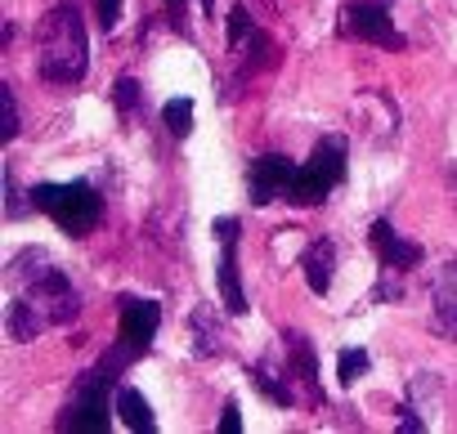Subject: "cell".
I'll list each match as a JSON object with an SVG mask.
<instances>
[{
  "label": "cell",
  "instance_id": "52a82bcc",
  "mask_svg": "<svg viewBox=\"0 0 457 434\" xmlns=\"http://www.w3.org/2000/svg\"><path fill=\"white\" fill-rule=\"evenodd\" d=\"M108 385H112V376H108L104 367L86 372V376L77 381L72 398H68V412H63L59 430H77V434H99V430H108V416L117 412V407L108 412Z\"/></svg>",
  "mask_w": 457,
  "mask_h": 434
},
{
  "label": "cell",
  "instance_id": "7402d4cb",
  "mask_svg": "<svg viewBox=\"0 0 457 434\" xmlns=\"http://www.w3.org/2000/svg\"><path fill=\"white\" fill-rule=\"evenodd\" d=\"M252 32H256V28H252V19H247V5L228 10V45H243Z\"/></svg>",
  "mask_w": 457,
  "mask_h": 434
},
{
  "label": "cell",
  "instance_id": "603a6c76",
  "mask_svg": "<svg viewBox=\"0 0 457 434\" xmlns=\"http://www.w3.org/2000/svg\"><path fill=\"white\" fill-rule=\"evenodd\" d=\"M0 94H5V139L14 143L19 139V103H14V90L0 86Z\"/></svg>",
  "mask_w": 457,
  "mask_h": 434
},
{
  "label": "cell",
  "instance_id": "7a4b0ae2",
  "mask_svg": "<svg viewBox=\"0 0 457 434\" xmlns=\"http://www.w3.org/2000/svg\"><path fill=\"white\" fill-rule=\"evenodd\" d=\"M10 291L14 296H28L54 327H63V323H72L77 318V309H81V296H77V287L68 283V274L46 256V251H37V247H28V251H19L14 260H10Z\"/></svg>",
  "mask_w": 457,
  "mask_h": 434
},
{
  "label": "cell",
  "instance_id": "9c48e42d",
  "mask_svg": "<svg viewBox=\"0 0 457 434\" xmlns=\"http://www.w3.org/2000/svg\"><path fill=\"white\" fill-rule=\"evenodd\" d=\"M292 175H296V166H292L283 152H265V157H256V161L247 166V192H252V201H256V206L283 201Z\"/></svg>",
  "mask_w": 457,
  "mask_h": 434
},
{
  "label": "cell",
  "instance_id": "4fadbf2b",
  "mask_svg": "<svg viewBox=\"0 0 457 434\" xmlns=\"http://www.w3.org/2000/svg\"><path fill=\"white\" fill-rule=\"evenodd\" d=\"M252 381H256V389H261L270 403H278V407H296V403H305L296 376H292L287 363H278V358H261V363L252 367Z\"/></svg>",
  "mask_w": 457,
  "mask_h": 434
},
{
  "label": "cell",
  "instance_id": "44dd1931",
  "mask_svg": "<svg viewBox=\"0 0 457 434\" xmlns=\"http://www.w3.org/2000/svg\"><path fill=\"white\" fill-rule=\"evenodd\" d=\"M112 103H117L121 117H135V112H139V81H135V77H121L117 90H112Z\"/></svg>",
  "mask_w": 457,
  "mask_h": 434
},
{
  "label": "cell",
  "instance_id": "ffe728a7",
  "mask_svg": "<svg viewBox=\"0 0 457 434\" xmlns=\"http://www.w3.org/2000/svg\"><path fill=\"white\" fill-rule=\"evenodd\" d=\"M32 206H37V201H23V188H19L14 170L5 166V215H10V220H23V215H28Z\"/></svg>",
  "mask_w": 457,
  "mask_h": 434
},
{
  "label": "cell",
  "instance_id": "7c38bea8",
  "mask_svg": "<svg viewBox=\"0 0 457 434\" xmlns=\"http://www.w3.org/2000/svg\"><path fill=\"white\" fill-rule=\"evenodd\" d=\"M372 251H377L381 269H408V274H412V269L426 260V251H421L417 242L399 238L390 220H372Z\"/></svg>",
  "mask_w": 457,
  "mask_h": 434
},
{
  "label": "cell",
  "instance_id": "484cf974",
  "mask_svg": "<svg viewBox=\"0 0 457 434\" xmlns=\"http://www.w3.org/2000/svg\"><path fill=\"white\" fill-rule=\"evenodd\" d=\"M166 10H170V19H175V28H179V19H184V10H188V0H166Z\"/></svg>",
  "mask_w": 457,
  "mask_h": 434
},
{
  "label": "cell",
  "instance_id": "2e32d148",
  "mask_svg": "<svg viewBox=\"0 0 457 434\" xmlns=\"http://www.w3.org/2000/svg\"><path fill=\"white\" fill-rule=\"evenodd\" d=\"M188 332H193V349H197V358H211V354L224 349V327H220V314H215L211 305H197V309H193Z\"/></svg>",
  "mask_w": 457,
  "mask_h": 434
},
{
  "label": "cell",
  "instance_id": "cb8c5ba5",
  "mask_svg": "<svg viewBox=\"0 0 457 434\" xmlns=\"http://www.w3.org/2000/svg\"><path fill=\"white\" fill-rule=\"evenodd\" d=\"M220 434H243V412H238V398L224 403V416H220Z\"/></svg>",
  "mask_w": 457,
  "mask_h": 434
},
{
  "label": "cell",
  "instance_id": "9a60e30c",
  "mask_svg": "<svg viewBox=\"0 0 457 434\" xmlns=\"http://www.w3.org/2000/svg\"><path fill=\"white\" fill-rule=\"evenodd\" d=\"M46 327H54V323H50L28 296H14V291H10V309H5V332H10V340H19V345H23V340H37Z\"/></svg>",
  "mask_w": 457,
  "mask_h": 434
},
{
  "label": "cell",
  "instance_id": "5bb4252c",
  "mask_svg": "<svg viewBox=\"0 0 457 434\" xmlns=\"http://www.w3.org/2000/svg\"><path fill=\"white\" fill-rule=\"evenodd\" d=\"M301 269H305L310 291H314V296H328L332 283H337V242L314 238V242L305 247V256H301Z\"/></svg>",
  "mask_w": 457,
  "mask_h": 434
},
{
  "label": "cell",
  "instance_id": "5b68a950",
  "mask_svg": "<svg viewBox=\"0 0 457 434\" xmlns=\"http://www.w3.org/2000/svg\"><path fill=\"white\" fill-rule=\"evenodd\" d=\"M157 327H162V305L157 300H144V296H121V327H117V345L104 354V372L117 381L135 358H144L157 340Z\"/></svg>",
  "mask_w": 457,
  "mask_h": 434
},
{
  "label": "cell",
  "instance_id": "8fae6325",
  "mask_svg": "<svg viewBox=\"0 0 457 434\" xmlns=\"http://www.w3.org/2000/svg\"><path fill=\"white\" fill-rule=\"evenodd\" d=\"M430 327L444 340H457V260H448L430 283Z\"/></svg>",
  "mask_w": 457,
  "mask_h": 434
},
{
  "label": "cell",
  "instance_id": "d4e9b609",
  "mask_svg": "<svg viewBox=\"0 0 457 434\" xmlns=\"http://www.w3.org/2000/svg\"><path fill=\"white\" fill-rule=\"evenodd\" d=\"M99 23H104V32H112L121 23V0H99Z\"/></svg>",
  "mask_w": 457,
  "mask_h": 434
},
{
  "label": "cell",
  "instance_id": "e0dca14e",
  "mask_svg": "<svg viewBox=\"0 0 457 434\" xmlns=\"http://www.w3.org/2000/svg\"><path fill=\"white\" fill-rule=\"evenodd\" d=\"M117 416H121V425L126 430H157V416H153V403L139 394V389H130V385H121L117 389Z\"/></svg>",
  "mask_w": 457,
  "mask_h": 434
},
{
  "label": "cell",
  "instance_id": "277c9868",
  "mask_svg": "<svg viewBox=\"0 0 457 434\" xmlns=\"http://www.w3.org/2000/svg\"><path fill=\"white\" fill-rule=\"evenodd\" d=\"M345 161H350V143H345L341 135H323V139L314 143L310 161L296 166V175H292L283 201H292V206H319V201L345 179Z\"/></svg>",
  "mask_w": 457,
  "mask_h": 434
},
{
  "label": "cell",
  "instance_id": "6da1fadb",
  "mask_svg": "<svg viewBox=\"0 0 457 434\" xmlns=\"http://www.w3.org/2000/svg\"><path fill=\"white\" fill-rule=\"evenodd\" d=\"M90 68V41H86V23L72 5H59L41 19L37 32V72L50 86H77Z\"/></svg>",
  "mask_w": 457,
  "mask_h": 434
},
{
  "label": "cell",
  "instance_id": "ba28073f",
  "mask_svg": "<svg viewBox=\"0 0 457 434\" xmlns=\"http://www.w3.org/2000/svg\"><path fill=\"white\" fill-rule=\"evenodd\" d=\"M215 238H220V300L228 314H247V291L238 274V215H220Z\"/></svg>",
  "mask_w": 457,
  "mask_h": 434
},
{
  "label": "cell",
  "instance_id": "30bf717a",
  "mask_svg": "<svg viewBox=\"0 0 457 434\" xmlns=\"http://www.w3.org/2000/svg\"><path fill=\"white\" fill-rule=\"evenodd\" d=\"M283 363L296 376L305 403H323V385H319V363H314V345L301 332H283Z\"/></svg>",
  "mask_w": 457,
  "mask_h": 434
},
{
  "label": "cell",
  "instance_id": "d6986e66",
  "mask_svg": "<svg viewBox=\"0 0 457 434\" xmlns=\"http://www.w3.org/2000/svg\"><path fill=\"white\" fill-rule=\"evenodd\" d=\"M368 367H372L368 349H341V354H337V381H341V385H354Z\"/></svg>",
  "mask_w": 457,
  "mask_h": 434
},
{
  "label": "cell",
  "instance_id": "ac0fdd59",
  "mask_svg": "<svg viewBox=\"0 0 457 434\" xmlns=\"http://www.w3.org/2000/svg\"><path fill=\"white\" fill-rule=\"evenodd\" d=\"M162 121H166V130H170L175 139H188V135H193V99H170V103L162 108Z\"/></svg>",
  "mask_w": 457,
  "mask_h": 434
},
{
  "label": "cell",
  "instance_id": "8992f818",
  "mask_svg": "<svg viewBox=\"0 0 457 434\" xmlns=\"http://www.w3.org/2000/svg\"><path fill=\"white\" fill-rule=\"evenodd\" d=\"M390 5H395V0H345V10H341V37L368 41V45H381V50H403L408 37L395 28Z\"/></svg>",
  "mask_w": 457,
  "mask_h": 434
},
{
  "label": "cell",
  "instance_id": "3957f363",
  "mask_svg": "<svg viewBox=\"0 0 457 434\" xmlns=\"http://www.w3.org/2000/svg\"><path fill=\"white\" fill-rule=\"evenodd\" d=\"M37 210H46L50 220L68 233V238H86L95 233L99 215H104V197L95 192L90 179H68V184H37L32 188Z\"/></svg>",
  "mask_w": 457,
  "mask_h": 434
}]
</instances>
